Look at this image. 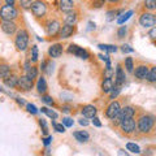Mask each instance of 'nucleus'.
Listing matches in <instances>:
<instances>
[{
  "instance_id": "f257e3e1",
  "label": "nucleus",
  "mask_w": 156,
  "mask_h": 156,
  "mask_svg": "<svg viewBox=\"0 0 156 156\" xmlns=\"http://www.w3.org/2000/svg\"><path fill=\"white\" fill-rule=\"evenodd\" d=\"M156 130V117L151 113L142 112L136 117V134L142 136H151Z\"/></svg>"
},
{
  "instance_id": "f03ea898",
  "label": "nucleus",
  "mask_w": 156,
  "mask_h": 156,
  "mask_svg": "<svg viewBox=\"0 0 156 156\" xmlns=\"http://www.w3.org/2000/svg\"><path fill=\"white\" fill-rule=\"evenodd\" d=\"M117 130L121 135L130 138V136H135L136 135V121L134 120V117L130 119H125L117 125Z\"/></svg>"
},
{
  "instance_id": "7ed1b4c3",
  "label": "nucleus",
  "mask_w": 156,
  "mask_h": 156,
  "mask_svg": "<svg viewBox=\"0 0 156 156\" xmlns=\"http://www.w3.org/2000/svg\"><path fill=\"white\" fill-rule=\"evenodd\" d=\"M31 13L34 18L37 20V21H39L43 25L46 21H47V13H48V7L47 4L43 2V0H34L33 5H31Z\"/></svg>"
},
{
  "instance_id": "20e7f679",
  "label": "nucleus",
  "mask_w": 156,
  "mask_h": 156,
  "mask_svg": "<svg viewBox=\"0 0 156 156\" xmlns=\"http://www.w3.org/2000/svg\"><path fill=\"white\" fill-rule=\"evenodd\" d=\"M29 31L25 27H21L20 30L16 33V37H14V47L18 52H25L29 47Z\"/></svg>"
},
{
  "instance_id": "39448f33",
  "label": "nucleus",
  "mask_w": 156,
  "mask_h": 156,
  "mask_svg": "<svg viewBox=\"0 0 156 156\" xmlns=\"http://www.w3.org/2000/svg\"><path fill=\"white\" fill-rule=\"evenodd\" d=\"M44 26V30L48 39H57L60 38V31H61V25H60V21L56 18H48L47 21L43 23Z\"/></svg>"
},
{
  "instance_id": "423d86ee",
  "label": "nucleus",
  "mask_w": 156,
  "mask_h": 156,
  "mask_svg": "<svg viewBox=\"0 0 156 156\" xmlns=\"http://www.w3.org/2000/svg\"><path fill=\"white\" fill-rule=\"evenodd\" d=\"M135 115H136L135 107H133V105H125V107H122V108H121L120 113L117 115L115 119L111 121V124H112V126L117 128V125H119L122 120H125V119H130V117H134Z\"/></svg>"
},
{
  "instance_id": "0eeeda50",
  "label": "nucleus",
  "mask_w": 156,
  "mask_h": 156,
  "mask_svg": "<svg viewBox=\"0 0 156 156\" xmlns=\"http://www.w3.org/2000/svg\"><path fill=\"white\" fill-rule=\"evenodd\" d=\"M0 17L5 21H16L18 17V9L16 5H9V4H4L0 9Z\"/></svg>"
},
{
  "instance_id": "6e6552de",
  "label": "nucleus",
  "mask_w": 156,
  "mask_h": 156,
  "mask_svg": "<svg viewBox=\"0 0 156 156\" xmlns=\"http://www.w3.org/2000/svg\"><path fill=\"white\" fill-rule=\"evenodd\" d=\"M138 22L142 27H154L156 25V14L154 12L143 11L139 14Z\"/></svg>"
},
{
  "instance_id": "1a4fd4ad",
  "label": "nucleus",
  "mask_w": 156,
  "mask_h": 156,
  "mask_svg": "<svg viewBox=\"0 0 156 156\" xmlns=\"http://www.w3.org/2000/svg\"><path fill=\"white\" fill-rule=\"evenodd\" d=\"M121 101L120 100H117V99H115V100H112V101H109V104L107 105V108H105V111H104V116L107 117L108 120H113L115 117L120 113V111H121Z\"/></svg>"
},
{
  "instance_id": "9d476101",
  "label": "nucleus",
  "mask_w": 156,
  "mask_h": 156,
  "mask_svg": "<svg viewBox=\"0 0 156 156\" xmlns=\"http://www.w3.org/2000/svg\"><path fill=\"white\" fill-rule=\"evenodd\" d=\"M33 87H34V80H31L26 73L18 77V83H17V87H16L18 91L26 92V91H30Z\"/></svg>"
},
{
  "instance_id": "9b49d317",
  "label": "nucleus",
  "mask_w": 156,
  "mask_h": 156,
  "mask_svg": "<svg viewBox=\"0 0 156 156\" xmlns=\"http://www.w3.org/2000/svg\"><path fill=\"white\" fill-rule=\"evenodd\" d=\"M148 73H150V66L147 64H144V62H139V64L135 66V70L133 74L138 81H146Z\"/></svg>"
},
{
  "instance_id": "f8f14e48",
  "label": "nucleus",
  "mask_w": 156,
  "mask_h": 156,
  "mask_svg": "<svg viewBox=\"0 0 156 156\" xmlns=\"http://www.w3.org/2000/svg\"><path fill=\"white\" fill-rule=\"evenodd\" d=\"M68 52L73 53V55H76L77 57H80V58H83V60H87V58L90 57L89 51L85 50V48H82V47H80V46H77V44H70L69 47H68Z\"/></svg>"
},
{
  "instance_id": "ddd939ff",
  "label": "nucleus",
  "mask_w": 156,
  "mask_h": 156,
  "mask_svg": "<svg viewBox=\"0 0 156 156\" xmlns=\"http://www.w3.org/2000/svg\"><path fill=\"white\" fill-rule=\"evenodd\" d=\"M2 30L4 34H7V35H13L14 33L18 31V26L14 21H5V20H2Z\"/></svg>"
},
{
  "instance_id": "4468645a",
  "label": "nucleus",
  "mask_w": 156,
  "mask_h": 156,
  "mask_svg": "<svg viewBox=\"0 0 156 156\" xmlns=\"http://www.w3.org/2000/svg\"><path fill=\"white\" fill-rule=\"evenodd\" d=\"M64 52V46L60 44V43H55V44H51L48 47V56L52 58H57L62 55Z\"/></svg>"
},
{
  "instance_id": "2eb2a0df",
  "label": "nucleus",
  "mask_w": 156,
  "mask_h": 156,
  "mask_svg": "<svg viewBox=\"0 0 156 156\" xmlns=\"http://www.w3.org/2000/svg\"><path fill=\"white\" fill-rule=\"evenodd\" d=\"M115 83L117 86H122L125 83V81H126V74H125V70H124V68L122 65L120 64H117V68H116V74H115Z\"/></svg>"
},
{
  "instance_id": "dca6fc26",
  "label": "nucleus",
  "mask_w": 156,
  "mask_h": 156,
  "mask_svg": "<svg viewBox=\"0 0 156 156\" xmlns=\"http://www.w3.org/2000/svg\"><path fill=\"white\" fill-rule=\"evenodd\" d=\"M58 9L62 13H69L76 9L74 2L73 0H58Z\"/></svg>"
},
{
  "instance_id": "f3484780",
  "label": "nucleus",
  "mask_w": 156,
  "mask_h": 156,
  "mask_svg": "<svg viewBox=\"0 0 156 156\" xmlns=\"http://www.w3.org/2000/svg\"><path fill=\"white\" fill-rule=\"evenodd\" d=\"M76 31H77L76 25H68V23H64L61 27V31H60V39L69 38L73 35V34H76Z\"/></svg>"
},
{
  "instance_id": "a211bd4d",
  "label": "nucleus",
  "mask_w": 156,
  "mask_h": 156,
  "mask_svg": "<svg viewBox=\"0 0 156 156\" xmlns=\"http://www.w3.org/2000/svg\"><path fill=\"white\" fill-rule=\"evenodd\" d=\"M96 107L95 105H91V104H87V105H83L81 109V113L83 115V117H86V119H92V117L96 116Z\"/></svg>"
},
{
  "instance_id": "6ab92c4d",
  "label": "nucleus",
  "mask_w": 156,
  "mask_h": 156,
  "mask_svg": "<svg viewBox=\"0 0 156 156\" xmlns=\"http://www.w3.org/2000/svg\"><path fill=\"white\" fill-rule=\"evenodd\" d=\"M18 77L17 74H14V73H12V74H9L8 77L3 78V83L7 85L8 87H11V89H16L17 87V83H18Z\"/></svg>"
},
{
  "instance_id": "aec40b11",
  "label": "nucleus",
  "mask_w": 156,
  "mask_h": 156,
  "mask_svg": "<svg viewBox=\"0 0 156 156\" xmlns=\"http://www.w3.org/2000/svg\"><path fill=\"white\" fill-rule=\"evenodd\" d=\"M115 85L116 83H113V80H112V78H103V81H101V92L108 95L112 91V89L115 87Z\"/></svg>"
},
{
  "instance_id": "412c9836",
  "label": "nucleus",
  "mask_w": 156,
  "mask_h": 156,
  "mask_svg": "<svg viewBox=\"0 0 156 156\" xmlns=\"http://www.w3.org/2000/svg\"><path fill=\"white\" fill-rule=\"evenodd\" d=\"M9 74H12L11 65H9L5 60L2 58V61H0V77H2V80H3V78L8 77Z\"/></svg>"
},
{
  "instance_id": "4be33fe9",
  "label": "nucleus",
  "mask_w": 156,
  "mask_h": 156,
  "mask_svg": "<svg viewBox=\"0 0 156 156\" xmlns=\"http://www.w3.org/2000/svg\"><path fill=\"white\" fill-rule=\"evenodd\" d=\"M47 90H48V86H47L46 78L43 77V76L39 77L38 78V82H37V91L41 95H44V94H47Z\"/></svg>"
},
{
  "instance_id": "5701e85b",
  "label": "nucleus",
  "mask_w": 156,
  "mask_h": 156,
  "mask_svg": "<svg viewBox=\"0 0 156 156\" xmlns=\"http://www.w3.org/2000/svg\"><path fill=\"white\" fill-rule=\"evenodd\" d=\"M77 21H78V12L72 11L69 13H65L64 23H68V25H76Z\"/></svg>"
},
{
  "instance_id": "b1692460",
  "label": "nucleus",
  "mask_w": 156,
  "mask_h": 156,
  "mask_svg": "<svg viewBox=\"0 0 156 156\" xmlns=\"http://www.w3.org/2000/svg\"><path fill=\"white\" fill-rule=\"evenodd\" d=\"M73 136H74L78 142H81V143H86L87 140L90 139V134L87 133V131H85V130L74 131V133H73Z\"/></svg>"
},
{
  "instance_id": "393cba45",
  "label": "nucleus",
  "mask_w": 156,
  "mask_h": 156,
  "mask_svg": "<svg viewBox=\"0 0 156 156\" xmlns=\"http://www.w3.org/2000/svg\"><path fill=\"white\" fill-rule=\"evenodd\" d=\"M41 70H42L43 73H46V74L51 76V74H52V72H53L52 60H50V58H46V60L41 64Z\"/></svg>"
},
{
  "instance_id": "a878e982",
  "label": "nucleus",
  "mask_w": 156,
  "mask_h": 156,
  "mask_svg": "<svg viewBox=\"0 0 156 156\" xmlns=\"http://www.w3.org/2000/svg\"><path fill=\"white\" fill-rule=\"evenodd\" d=\"M142 9L148 12H155L156 11V0H144L142 3Z\"/></svg>"
},
{
  "instance_id": "bb28decb",
  "label": "nucleus",
  "mask_w": 156,
  "mask_h": 156,
  "mask_svg": "<svg viewBox=\"0 0 156 156\" xmlns=\"http://www.w3.org/2000/svg\"><path fill=\"white\" fill-rule=\"evenodd\" d=\"M105 3H107V0H90L87 8L89 9H100L105 5Z\"/></svg>"
},
{
  "instance_id": "cd10ccee",
  "label": "nucleus",
  "mask_w": 156,
  "mask_h": 156,
  "mask_svg": "<svg viewBox=\"0 0 156 156\" xmlns=\"http://www.w3.org/2000/svg\"><path fill=\"white\" fill-rule=\"evenodd\" d=\"M124 12V9H111V11L107 12V21H113V20L117 17V16H120V14H122Z\"/></svg>"
},
{
  "instance_id": "c85d7f7f",
  "label": "nucleus",
  "mask_w": 156,
  "mask_h": 156,
  "mask_svg": "<svg viewBox=\"0 0 156 156\" xmlns=\"http://www.w3.org/2000/svg\"><path fill=\"white\" fill-rule=\"evenodd\" d=\"M148 83H156V65H152L150 68V73L147 76V80Z\"/></svg>"
},
{
  "instance_id": "c756f323",
  "label": "nucleus",
  "mask_w": 156,
  "mask_h": 156,
  "mask_svg": "<svg viewBox=\"0 0 156 156\" xmlns=\"http://www.w3.org/2000/svg\"><path fill=\"white\" fill-rule=\"evenodd\" d=\"M120 91H121V86H117V85H115V87L112 89V91L108 94V101H112V100H115L117 96H119V94H120Z\"/></svg>"
},
{
  "instance_id": "7c9ffc66",
  "label": "nucleus",
  "mask_w": 156,
  "mask_h": 156,
  "mask_svg": "<svg viewBox=\"0 0 156 156\" xmlns=\"http://www.w3.org/2000/svg\"><path fill=\"white\" fill-rule=\"evenodd\" d=\"M27 57L31 60V62H34V64H37L38 57H39V51H38V47H37V46H33V47H31L30 55H29Z\"/></svg>"
},
{
  "instance_id": "2f4dec72",
  "label": "nucleus",
  "mask_w": 156,
  "mask_h": 156,
  "mask_svg": "<svg viewBox=\"0 0 156 156\" xmlns=\"http://www.w3.org/2000/svg\"><path fill=\"white\" fill-rule=\"evenodd\" d=\"M134 60L133 57H126L125 58V69L128 73H134Z\"/></svg>"
},
{
  "instance_id": "473e14b6",
  "label": "nucleus",
  "mask_w": 156,
  "mask_h": 156,
  "mask_svg": "<svg viewBox=\"0 0 156 156\" xmlns=\"http://www.w3.org/2000/svg\"><path fill=\"white\" fill-rule=\"evenodd\" d=\"M98 47H99V50L104 52H109V53H113L117 51V47L113 44H98Z\"/></svg>"
},
{
  "instance_id": "72a5a7b5",
  "label": "nucleus",
  "mask_w": 156,
  "mask_h": 156,
  "mask_svg": "<svg viewBox=\"0 0 156 156\" xmlns=\"http://www.w3.org/2000/svg\"><path fill=\"white\" fill-rule=\"evenodd\" d=\"M117 39H124L126 35H128V26H120L116 31Z\"/></svg>"
},
{
  "instance_id": "f704fd0d",
  "label": "nucleus",
  "mask_w": 156,
  "mask_h": 156,
  "mask_svg": "<svg viewBox=\"0 0 156 156\" xmlns=\"http://www.w3.org/2000/svg\"><path fill=\"white\" fill-rule=\"evenodd\" d=\"M126 150L130 151V152H133V154H140L139 146L133 143V142H128V143H126Z\"/></svg>"
},
{
  "instance_id": "c9c22d12",
  "label": "nucleus",
  "mask_w": 156,
  "mask_h": 156,
  "mask_svg": "<svg viewBox=\"0 0 156 156\" xmlns=\"http://www.w3.org/2000/svg\"><path fill=\"white\" fill-rule=\"evenodd\" d=\"M131 14H133V11H129V12H126L124 14H121V16L117 18V23H119V25H122L124 22H126L131 17Z\"/></svg>"
},
{
  "instance_id": "e433bc0d",
  "label": "nucleus",
  "mask_w": 156,
  "mask_h": 156,
  "mask_svg": "<svg viewBox=\"0 0 156 156\" xmlns=\"http://www.w3.org/2000/svg\"><path fill=\"white\" fill-rule=\"evenodd\" d=\"M41 111L43 112V113H46L48 117H51V119H53V120H56L57 117H58L55 111H53V109H50V108H47V107H42Z\"/></svg>"
},
{
  "instance_id": "4c0bfd02",
  "label": "nucleus",
  "mask_w": 156,
  "mask_h": 156,
  "mask_svg": "<svg viewBox=\"0 0 156 156\" xmlns=\"http://www.w3.org/2000/svg\"><path fill=\"white\" fill-rule=\"evenodd\" d=\"M34 0H20V5L22 7V9H31Z\"/></svg>"
},
{
  "instance_id": "58836bf2",
  "label": "nucleus",
  "mask_w": 156,
  "mask_h": 156,
  "mask_svg": "<svg viewBox=\"0 0 156 156\" xmlns=\"http://www.w3.org/2000/svg\"><path fill=\"white\" fill-rule=\"evenodd\" d=\"M52 126L57 133H65V125L64 124H57V122H52Z\"/></svg>"
},
{
  "instance_id": "ea45409f",
  "label": "nucleus",
  "mask_w": 156,
  "mask_h": 156,
  "mask_svg": "<svg viewBox=\"0 0 156 156\" xmlns=\"http://www.w3.org/2000/svg\"><path fill=\"white\" fill-rule=\"evenodd\" d=\"M38 122H39V125H41V128H42V130H43V134L47 135V134H48V129H47L46 121L43 120V119H39V120H38Z\"/></svg>"
},
{
  "instance_id": "a19ab883",
  "label": "nucleus",
  "mask_w": 156,
  "mask_h": 156,
  "mask_svg": "<svg viewBox=\"0 0 156 156\" xmlns=\"http://www.w3.org/2000/svg\"><path fill=\"white\" fill-rule=\"evenodd\" d=\"M62 124H64L66 128H72L73 124H74V121H73L70 117H64V119H62Z\"/></svg>"
},
{
  "instance_id": "79ce46f5",
  "label": "nucleus",
  "mask_w": 156,
  "mask_h": 156,
  "mask_svg": "<svg viewBox=\"0 0 156 156\" xmlns=\"http://www.w3.org/2000/svg\"><path fill=\"white\" fill-rule=\"evenodd\" d=\"M42 100L44 101L46 104H50V105H52L53 104V99L50 96V95H47V94H44V95H42Z\"/></svg>"
},
{
  "instance_id": "37998d69",
  "label": "nucleus",
  "mask_w": 156,
  "mask_h": 156,
  "mask_svg": "<svg viewBox=\"0 0 156 156\" xmlns=\"http://www.w3.org/2000/svg\"><path fill=\"white\" fill-rule=\"evenodd\" d=\"M26 108H27L29 113H31V115H37V113H38V109H37V107L34 105V104H27Z\"/></svg>"
},
{
  "instance_id": "c03bdc74",
  "label": "nucleus",
  "mask_w": 156,
  "mask_h": 156,
  "mask_svg": "<svg viewBox=\"0 0 156 156\" xmlns=\"http://www.w3.org/2000/svg\"><path fill=\"white\" fill-rule=\"evenodd\" d=\"M121 51H122L124 53H131V52H134L133 48H131L130 46H128V44H122V46H121Z\"/></svg>"
},
{
  "instance_id": "a18cd8bd",
  "label": "nucleus",
  "mask_w": 156,
  "mask_h": 156,
  "mask_svg": "<svg viewBox=\"0 0 156 156\" xmlns=\"http://www.w3.org/2000/svg\"><path fill=\"white\" fill-rule=\"evenodd\" d=\"M148 37H150L151 39H152L154 42H156V26H155V27H152V29H151V30L148 31Z\"/></svg>"
},
{
  "instance_id": "49530a36",
  "label": "nucleus",
  "mask_w": 156,
  "mask_h": 156,
  "mask_svg": "<svg viewBox=\"0 0 156 156\" xmlns=\"http://www.w3.org/2000/svg\"><path fill=\"white\" fill-rule=\"evenodd\" d=\"M121 2H122V0H107V3H108L109 7H116V5H119Z\"/></svg>"
},
{
  "instance_id": "de8ad7c7",
  "label": "nucleus",
  "mask_w": 156,
  "mask_h": 156,
  "mask_svg": "<svg viewBox=\"0 0 156 156\" xmlns=\"http://www.w3.org/2000/svg\"><path fill=\"white\" fill-rule=\"evenodd\" d=\"M92 124H94V126H96V128H101V122H100V120L98 119V117H92Z\"/></svg>"
},
{
  "instance_id": "09e8293b",
  "label": "nucleus",
  "mask_w": 156,
  "mask_h": 156,
  "mask_svg": "<svg viewBox=\"0 0 156 156\" xmlns=\"http://www.w3.org/2000/svg\"><path fill=\"white\" fill-rule=\"evenodd\" d=\"M78 122H80V125H82V126H87V125H89V121L86 120V117H85V119H81Z\"/></svg>"
},
{
  "instance_id": "8fccbe9b",
  "label": "nucleus",
  "mask_w": 156,
  "mask_h": 156,
  "mask_svg": "<svg viewBox=\"0 0 156 156\" xmlns=\"http://www.w3.org/2000/svg\"><path fill=\"white\" fill-rule=\"evenodd\" d=\"M51 140H52V136H47V138L43 139V143H44L46 146H48V144L51 143Z\"/></svg>"
},
{
  "instance_id": "3c124183",
  "label": "nucleus",
  "mask_w": 156,
  "mask_h": 156,
  "mask_svg": "<svg viewBox=\"0 0 156 156\" xmlns=\"http://www.w3.org/2000/svg\"><path fill=\"white\" fill-rule=\"evenodd\" d=\"M5 4H9V5H16V0H4Z\"/></svg>"
},
{
  "instance_id": "603ef678",
  "label": "nucleus",
  "mask_w": 156,
  "mask_h": 156,
  "mask_svg": "<svg viewBox=\"0 0 156 156\" xmlns=\"http://www.w3.org/2000/svg\"><path fill=\"white\" fill-rule=\"evenodd\" d=\"M155 44H156V42H155Z\"/></svg>"
}]
</instances>
